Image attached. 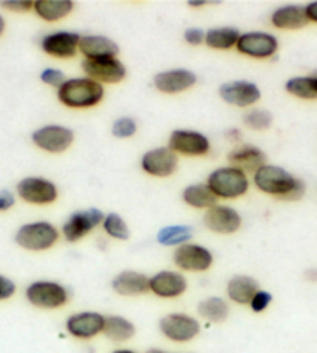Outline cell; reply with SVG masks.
Wrapping results in <instances>:
<instances>
[{"label": "cell", "instance_id": "obj_29", "mask_svg": "<svg viewBox=\"0 0 317 353\" xmlns=\"http://www.w3.org/2000/svg\"><path fill=\"white\" fill-rule=\"evenodd\" d=\"M182 198L188 205L196 207V209H212L213 205H216L218 201V196L207 184L188 185L182 193Z\"/></svg>", "mask_w": 317, "mask_h": 353}, {"label": "cell", "instance_id": "obj_6", "mask_svg": "<svg viewBox=\"0 0 317 353\" xmlns=\"http://www.w3.org/2000/svg\"><path fill=\"white\" fill-rule=\"evenodd\" d=\"M254 182L258 190L282 198L294 188L297 178L278 165H265L254 174Z\"/></svg>", "mask_w": 317, "mask_h": 353}, {"label": "cell", "instance_id": "obj_48", "mask_svg": "<svg viewBox=\"0 0 317 353\" xmlns=\"http://www.w3.org/2000/svg\"><path fill=\"white\" fill-rule=\"evenodd\" d=\"M188 5H190V7H204L205 2H194V0H192V2H188Z\"/></svg>", "mask_w": 317, "mask_h": 353}, {"label": "cell", "instance_id": "obj_44", "mask_svg": "<svg viewBox=\"0 0 317 353\" xmlns=\"http://www.w3.org/2000/svg\"><path fill=\"white\" fill-rule=\"evenodd\" d=\"M305 279H307L308 282L317 283V270H316V268H309V270L305 271Z\"/></svg>", "mask_w": 317, "mask_h": 353}, {"label": "cell", "instance_id": "obj_22", "mask_svg": "<svg viewBox=\"0 0 317 353\" xmlns=\"http://www.w3.org/2000/svg\"><path fill=\"white\" fill-rule=\"evenodd\" d=\"M196 83V75L187 69H173L161 72L154 77V86L165 94H179L190 89Z\"/></svg>", "mask_w": 317, "mask_h": 353}, {"label": "cell", "instance_id": "obj_7", "mask_svg": "<svg viewBox=\"0 0 317 353\" xmlns=\"http://www.w3.org/2000/svg\"><path fill=\"white\" fill-rule=\"evenodd\" d=\"M173 261L182 271L205 272L213 265V254L204 246L194 245V243H185V245L176 248Z\"/></svg>", "mask_w": 317, "mask_h": 353}, {"label": "cell", "instance_id": "obj_41", "mask_svg": "<svg viewBox=\"0 0 317 353\" xmlns=\"http://www.w3.org/2000/svg\"><path fill=\"white\" fill-rule=\"evenodd\" d=\"M184 38L190 46H199L205 41V32L201 28H188L184 33Z\"/></svg>", "mask_w": 317, "mask_h": 353}, {"label": "cell", "instance_id": "obj_37", "mask_svg": "<svg viewBox=\"0 0 317 353\" xmlns=\"http://www.w3.org/2000/svg\"><path fill=\"white\" fill-rule=\"evenodd\" d=\"M41 80H42V83L48 84V86H54L59 89L65 81V75L58 69H52V67H48V69L42 70Z\"/></svg>", "mask_w": 317, "mask_h": 353}, {"label": "cell", "instance_id": "obj_24", "mask_svg": "<svg viewBox=\"0 0 317 353\" xmlns=\"http://www.w3.org/2000/svg\"><path fill=\"white\" fill-rule=\"evenodd\" d=\"M225 291H227V297L232 302L238 303V305H249L252 297L260 291V283L252 276L240 274V276H234L229 280Z\"/></svg>", "mask_w": 317, "mask_h": 353}, {"label": "cell", "instance_id": "obj_49", "mask_svg": "<svg viewBox=\"0 0 317 353\" xmlns=\"http://www.w3.org/2000/svg\"><path fill=\"white\" fill-rule=\"evenodd\" d=\"M145 353H168V352L162 350V349H150V350H146Z\"/></svg>", "mask_w": 317, "mask_h": 353}, {"label": "cell", "instance_id": "obj_30", "mask_svg": "<svg viewBox=\"0 0 317 353\" xmlns=\"http://www.w3.org/2000/svg\"><path fill=\"white\" fill-rule=\"evenodd\" d=\"M286 92L302 100H317V78L311 75L289 78L285 84Z\"/></svg>", "mask_w": 317, "mask_h": 353}, {"label": "cell", "instance_id": "obj_32", "mask_svg": "<svg viewBox=\"0 0 317 353\" xmlns=\"http://www.w3.org/2000/svg\"><path fill=\"white\" fill-rule=\"evenodd\" d=\"M193 228L187 224H174L158 230L157 241L162 246H181L192 240Z\"/></svg>", "mask_w": 317, "mask_h": 353}, {"label": "cell", "instance_id": "obj_50", "mask_svg": "<svg viewBox=\"0 0 317 353\" xmlns=\"http://www.w3.org/2000/svg\"><path fill=\"white\" fill-rule=\"evenodd\" d=\"M313 75L317 78V70H313Z\"/></svg>", "mask_w": 317, "mask_h": 353}, {"label": "cell", "instance_id": "obj_46", "mask_svg": "<svg viewBox=\"0 0 317 353\" xmlns=\"http://www.w3.org/2000/svg\"><path fill=\"white\" fill-rule=\"evenodd\" d=\"M5 28H7V23H5V19H3V16L0 14V36L3 34V32H5Z\"/></svg>", "mask_w": 317, "mask_h": 353}, {"label": "cell", "instance_id": "obj_23", "mask_svg": "<svg viewBox=\"0 0 317 353\" xmlns=\"http://www.w3.org/2000/svg\"><path fill=\"white\" fill-rule=\"evenodd\" d=\"M79 52L86 59H99V58H115L120 53L119 46L112 39L100 34L81 36L79 39Z\"/></svg>", "mask_w": 317, "mask_h": 353}, {"label": "cell", "instance_id": "obj_31", "mask_svg": "<svg viewBox=\"0 0 317 353\" xmlns=\"http://www.w3.org/2000/svg\"><path fill=\"white\" fill-rule=\"evenodd\" d=\"M240 36V32L232 27L212 28L205 33V44L212 48H216V50H227V48L236 46Z\"/></svg>", "mask_w": 317, "mask_h": 353}, {"label": "cell", "instance_id": "obj_12", "mask_svg": "<svg viewBox=\"0 0 317 353\" xmlns=\"http://www.w3.org/2000/svg\"><path fill=\"white\" fill-rule=\"evenodd\" d=\"M21 199L30 204H52L58 198V188L44 178H25L16 187Z\"/></svg>", "mask_w": 317, "mask_h": 353}, {"label": "cell", "instance_id": "obj_27", "mask_svg": "<svg viewBox=\"0 0 317 353\" xmlns=\"http://www.w3.org/2000/svg\"><path fill=\"white\" fill-rule=\"evenodd\" d=\"M198 314L212 324H223L229 318L230 307L223 297H205L198 303Z\"/></svg>", "mask_w": 317, "mask_h": 353}, {"label": "cell", "instance_id": "obj_11", "mask_svg": "<svg viewBox=\"0 0 317 353\" xmlns=\"http://www.w3.org/2000/svg\"><path fill=\"white\" fill-rule=\"evenodd\" d=\"M106 318L96 312H79L67 318L65 330L76 339H92L103 333Z\"/></svg>", "mask_w": 317, "mask_h": 353}, {"label": "cell", "instance_id": "obj_19", "mask_svg": "<svg viewBox=\"0 0 317 353\" xmlns=\"http://www.w3.org/2000/svg\"><path fill=\"white\" fill-rule=\"evenodd\" d=\"M232 168L240 170L243 173H257L261 167L266 165V154L254 145H240L234 148L227 156Z\"/></svg>", "mask_w": 317, "mask_h": 353}, {"label": "cell", "instance_id": "obj_43", "mask_svg": "<svg viewBox=\"0 0 317 353\" xmlns=\"http://www.w3.org/2000/svg\"><path fill=\"white\" fill-rule=\"evenodd\" d=\"M305 13H307V17L309 22H316L317 23V2H311L305 7Z\"/></svg>", "mask_w": 317, "mask_h": 353}, {"label": "cell", "instance_id": "obj_9", "mask_svg": "<svg viewBox=\"0 0 317 353\" xmlns=\"http://www.w3.org/2000/svg\"><path fill=\"white\" fill-rule=\"evenodd\" d=\"M84 74L96 83L115 84L126 77V67L117 58L84 59L81 63Z\"/></svg>", "mask_w": 317, "mask_h": 353}, {"label": "cell", "instance_id": "obj_40", "mask_svg": "<svg viewBox=\"0 0 317 353\" xmlns=\"http://www.w3.org/2000/svg\"><path fill=\"white\" fill-rule=\"evenodd\" d=\"M305 193H307V184H305L302 179H297L294 188H292L289 193H286L285 196L278 198V199H282V201H298V199H302L305 196Z\"/></svg>", "mask_w": 317, "mask_h": 353}, {"label": "cell", "instance_id": "obj_34", "mask_svg": "<svg viewBox=\"0 0 317 353\" xmlns=\"http://www.w3.org/2000/svg\"><path fill=\"white\" fill-rule=\"evenodd\" d=\"M245 123L254 131H265L272 125V115L265 109H252L245 115Z\"/></svg>", "mask_w": 317, "mask_h": 353}, {"label": "cell", "instance_id": "obj_21", "mask_svg": "<svg viewBox=\"0 0 317 353\" xmlns=\"http://www.w3.org/2000/svg\"><path fill=\"white\" fill-rule=\"evenodd\" d=\"M112 290L119 296L136 297L146 294L150 291V277L139 271H121L112 279Z\"/></svg>", "mask_w": 317, "mask_h": 353}, {"label": "cell", "instance_id": "obj_28", "mask_svg": "<svg viewBox=\"0 0 317 353\" xmlns=\"http://www.w3.org/2000/svg\"><path fill=\"white\" fill-rule=\"evenodd\" d=\"M75 3L70 0H38L34 2V11L41 19L47 22H54L72 13Z\"/></svg>", "mask_w": 317, "mask_h": 353}, {"label": "cell", "instance_id": "obj_33", "mask_svg": "<svg viewBox=\"0 0 317 353\" xmlns=\"http://www.w3.org/2000/svg\"><path fill=\"white\" fill-rule=\"evenodd\" d=\"M103 228H105V232L115 240L126 241V240H130V236H131L127 224L125 223L123 218L117 214L106 215L105 221H103Z\"/></svg>", "mask_w": 317, "mask_h": 353}, {"label": "cell", "instance_id": "obj_3", "mask_svg": "<svg viewBox=\"0 0 317 353\" xmlns=\"http://www.w3.org/2000/svg\"><path fill=\"white\" fill-rule=\"evenodd\" d=\"M30 305L42 310H57L69 302V290L53 280H36L25 288Z\"/></svg>", "mask_w": 317, "mask_h": 353}, {"label": "cell", "instance_id": "obj_38", "mask_svg": "<svg viewBox=\"0 0 317 353\" xmlns=\"http://www.w3.org/2000/svg\"><path fill=\"white\" fill-rule=\"evenodd\" d=\"M0 7L13 11V13H27V11L34 8V2L32 0H2Z\"/></svg>", "mask_w": 317, "mask_h": 353}, {"label": "cell", "instance_id": "obj_8", "mask_svg": "<svg viewBox=\"0 0 317 353\" xmlns=\"http://www.w3.org/2000/svg\"><path fill=\"white\" fill-rule=\"evenodd\" d=\"M105 221V214L96 207H90L86 210L75 212L69 220L64 223L63 234L64 239L69 243H76L84 239L89 232Z\"/></svg>", "mask_w": 317, "mask_h": 353}, {"label": "cell", "instance_id": "obj_18", "mask_svg": "<svg viewBox=\"0 0 317 353\" xmlns=\"http://www.w3.org/2000/svg\"><path fill=\"white\" fill-rule=\"evenodd\" d=\"M219 95H221V99L225 103H229V105L246 108L255 105V103L260 100L261 92L257 84L240 80L223 84V86L219 88Z\"/></svg>", "mask_w": 317, "mask_h": 353}, {"label": "cell", "instance_id": "obj_45", "mask_svg": "<svg viewBox=\"0 0 317 353\" xmlns=\"http://www.w3.org/2000/svg\"><path fill=\"white\" fill-rule=\"evenodd\" d=\"M238 132H240L238 130H232V131L227 132V137H229L230 140H236V142H238V140L241 139V136H240V134H238Z\"/></svg>", "mask_w": 317, "mask_h": 353}, {"label": "cell", "instance_id": "obj_26", "mask_svg": "<svg viewBox=\"0 0 317 353\" xmlns=\"http://www.w3.org/2000/svg\"><path fill=\"white\" fill-rule=\"evenodd\" d=\"M103 334L112 343H126L136 336V325L123 316L111 314L105 321Z\"/></svg>", "mask_w": 317, "mask_h": 353}, {"label": "cell", "instance_id": "obj_36", "mask_svg": "<svg viewBox=\"0 0 317 353\" xmlns=\"http://www.w3.org/2000/svg\"><path fill=\"white\" fill-rule=\"evenodd\" d=\"M272 299H274V297H272L269 291L260 290L258 293L252 297V301H251V303H249V305H251L254 313H263L265 310L272 303Z\"/></svg>", "mask_w": 317, "mask_h": 353}, {"label": "cell", "instance_id": "obj_25", "mask_svg": "<svg viewBox=\"0 0 317 353\" xmlns=\"http://www.w3.org/2000/svg\"><path fill=\"white\" fill-rule=\"evenodd\" d=\"M308 17L305 7L298 5H286L272 13V23L280 30H300L308 26Z\"/></svg>", "mask_w": 317, "mask_h": 353}, {"label": "cell", "instance_id": "obj_4", "mask_svg": "<svg viewBox=\"0 0 317 353\" xmlns=\"http://www.w3.org/2000/svg\"><path fill=\"white\" fill-rule=\"evenodd\" d=\"M207 185L210 190L216 194L218 198H240L247 192L249 181L246 174L240 172V170L224 167L218 168L213 172L209 179H207Z\"/></svg>", "mask_w": 317, "mask_h": 353}, {"label": "cell", "instance_id": "obj_39", "mask_svg": "<svg viewBox=\"0 0 317 353\" xmlns=\"http://www.w3.org/2000/svg\"><path fill=\"white\" fill-rule=\"evenodd\" d=\"M17 285L13 279H10L5 274H0V302L10 301L16 294Z\"/></svg>", "mask_w": 317, "mask_h": 353}, {"label": "cell", "instance_id": "obj_16", "mask_svg": "<svg viewBox=\"0 0 317 353\" xmlns=\"http://www.w3.org/2000/svg\"><path fill=\"white\" fill-rule=\"evenodd\" d=\"M178 163L179 159L174 151L165 147L151 150L142 157L143 172L156 176V178H168V176H172L176 172V168H178Z\"/></svg>", "mask_w": 317, "mask_h": 353}, {"label": "cell", "instance_id": "obj_13", "mask_svg": "<svg viewBox=\"0 0 317 353\" xmlns=\"http://www.w3.org/2000/svg\"><path fill=\"white\" fill-rule=\"evenodd\" d=\"M168 148L184 156H204L210 151V142L198 131L176 130L168 139Z\"/></svg>", "mask_w": 317, "mask_h": 353}, {"label": "cell", "instance_id": "obj_14", "mask_svg": "<svg viewBox=\"0 0 317 353\" xmlns=\"http://www.w3.org/2000/svg\"><path fill=\"white\" fill-rule=\"evenodd\" d=\"M238 52L251 58H271L278 48V41L276 36L261 32H251L240 36L236 42Z\"/></svg>", "mask_w": 317, "mask_h": 353}, {"label": "cell", "instance_id": "obj_47", "mask_svg": "<svg viewBox=\"0 0 317 353\" xmlns=\"http://www.w3.org/2000/svg\"><path fill=\"white\" fill-rule=\"evenodd\" d=\"M111 353H137V352L132 350V349H115V350L111 352Z\"/></svg>", "mask_w": 317, "mask_h": 353}, {"label": "cell", "instance_id": "obj_35", "mask_svg": "<svg viewBox=\"0 0 317 353\" xmlns=\"http://www.w3.org/2000/svg\"><path fill=\"white\" fill-rule=\"evenodd\" d=\"M137 131V125L136 121L130 117H123V119H117L112 125V134L119 139H127L136 134Z\"/></svg>", "mask_w": 317, "mask_h": 353}, {"label": "cell", "instance_id": "obj_20", "mask_svg": "<svg viewBox=\"0 0 317 353\" xmlns=\"http://www.w3.org/2000/svg\"><path fill=\"white\" fill-rule=\"evenodd\" d=\"M81 36L72 32H54L42 38L41 48L50 57L72 58L78 50Z\"/></svg>", "mask_w": 317, "mask_h": 353}, {"label": "cell", "instance_id": "obj_5", "mask_svg": "<svg viewBox=\"0 0 317 353\" xmlns=\"http://www.w3.org/2000/svg\"><path fill=\"white\" fill-rule=\"evenodd\" d=\"M158 330L173 343H190L201 332L196 318L187 313H170L158 321Z\"/></svg>", "mask_w": 317, "mask_h": 353}, {"label": "cell", "instance_id": "obj_42", "mask_svg": "<svg viewBox=\"0 0 317 353\" xmlns=\"http://www.w3.org/2000/svg\"><path fill=\"white\" fill-rule=\"evenodd\" d=\"M16 204L14 194L10 190H2L0 192V212H7L11 207Z\"/></svg>", "mask_w": 317, "mask_h": 353}, {"label": "cell", "instance_id": "obj_17", "mask_svg": "<svg viewBox=\"0 0 317 353\" xmlns=\"http://www.w3.org/2000/svg\"><path fill=\"white\" fill-rule=\"evenodd\" d=\"M204 226L215 234H234L241 228V215L227 205H213L204 215Z\"/></svg>", "mask_w": 317, "mask_h": 353}, {"label": "cell", "instance_id": "obj_15", "mask_svg": "<svg viewBox=\"0 0 317 353\" xmlns=\"http://www.w3.org/2000/svg\"><path fill=\"white\" fill-rule=\"evenodd\" d=\"M188 288L185 276L178 271H161L150 277V291L162 299H176Z\"/></svg>", "mask_w": 317, "mask_h": 353}, {"label": "cell", "instance_id": "obj_1", "mask_svg": "<svg viewBox=\"0 0 317 353\" xmlns=\"http://www.w3.org/2000/svg\"><path fill=\"white\" fill-rule=\"evenodd\" d=\"M105 89L100 83L90 78H72L65 80L58 89V100L67 108L84 109L92 108L103 100Z\"/></svg>", "mask_w": 317, "mask_h": 353}, {"label": "cell", "instance_id": "obj_2", "mask_svg": "<svg viewBox=\"0 0 317 353\" xmlns=\"http://www.w3.org/2000/svg\"><path fill=\"white\" fill-rule=\"evenodd\" d=\"M59 239L58 229L47 221L27 223L17 229L16 245L30 252H42L52 249Z\"/></svg>", "mask_w": 317, "mask_h": 353}, {"label": "cell", "instance_id": "obj_10", "mask_svg": "<svg viewBox=\"0 0 317 353\" xmlns=\"http://www.w3.org/2000/svg\"><path fill=\"white\" fill-rule=\"evenodd\" d=\"M32 140L36 147L47 153H63L73 142V131L65 126L48 125L36 130L32 134Z\"/></svg>", "mask_w": 317, "mask_h": 353}]
</instances>
